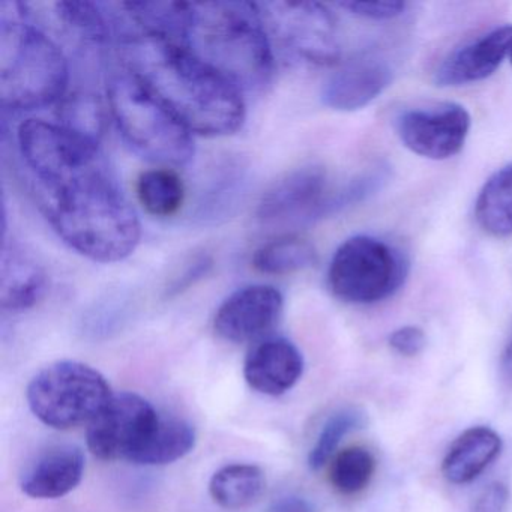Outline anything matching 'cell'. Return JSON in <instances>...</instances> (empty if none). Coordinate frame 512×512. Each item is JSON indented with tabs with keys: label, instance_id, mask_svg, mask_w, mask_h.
<instances>
[{
	"label": "cell",
	"instance_id": "obj_18",
	"mask_svg": "<svg viewBox=\"0 0 512 512\" xmlns=\"http://www.w3.org/2000/svg\"><path fill=\"white\" fill-rule=\"evenodd\" d=\"M85 455L77 446H53L41 454L22 475L23 493L34 499H59L82 482Z\"/></svg>",
	"mask_w": 512,
	"mask_h": 512
},
{
	"label": "cell",
	"instance_id": "obj_6",
	"mask_svg": "<svg viewBox=\"0 0 512 512\" xmlns=\"http://www.w3.org/2000/svg\"><path fill=\"white\" fill-rule=\"evenodd\" d=\"M112 397L106 377L77 361L49 365L28 386L32 413L58 430L91 424Z\"/></svg>",
	"mask_w": 512,
	"mask_h": 512
},
{
	"label": "cell",
	"instance_id": "obj_22",
	"mask_svg": "<svg viewBox=\"0 0 512 512\" xmlns=\"http://www.w3.org/2000/svg\"><path fill=\"white\" fill-rule=\"evenodd\" d=\"M197 434L190 422L160 416L154 431L142 446L133 463L163 466L190 454L196 446Z\"/></svg>",
	"mask_w": 512,
	"mask_h": 512
},
{
	"label": "cell",
	"instance_id": "obj_9",
	"mask_svg": "<svg viewBox=\"0 0 512 512\" xmlns=\"http://www.w3.org/2000/svg\"><path fill=\"white\" fill-rule=\"evenodd\" d=\"M257 10L269 37L299 61L317 67L340 62L337 20L317 2H259Z\"/></svg>",
	"mask_w": 512,
	"mask_h": 512
},
{
	"label": "cell",
	"instance_id": "obj_20",
	"mask_svg": "<svg viewBox=\"0 0 512 512\" xmlns=\"http://www.w3.org/2000/svg\"><path fill=\"white\" fill-rule=\"evenodd\" d=\"M125 16L137 32L182 44L190 31L193 4L188 2H127L121 4Z\"/></svg>",
	"mask_w": 512,
	"mask_h": 512
},
{
	"label": "cell",
	"instance_id": "obj_10",
	"mask_svg": "<svg viewBox=\"0 0 512 512\" xmlns=\"http://www.w3.org/2000/svg\"><path fill=\"white\" fill-rule=\"evenodd\" d=\"M155 407L131 392L113 395L100 415L89 424L88 448L100 460L133 463L157 425Z\"/></svg>",
	"mask_w": 512,
	"mask_h": 512
},
{
	"label": "cell",
	"instance_id": "obj_34",
	"mask_svg": "<svg viewBox=\"0 0 512 512\" xmlns=\"http://www.w3.org/2000/svg\"><path fill=\"white\" fill-rule=\"evenodd\" d=\"M268 512H316V509L304 497L290 494L275 500Z\"/></svg>",
	"mask_w": 512,
	"mask_h": 512
},
{
	"label": "cell",
	"instance_id": "obj_36",
	"mask_svg": "<svg viewBox=\"0 0 512 512\" xmlns=\"http://www.w3.org/2000/svg\"><path fill=\"white\" fill-rule=\"evenodd\" d=\"M511 62H512V53H511Z\"/></svg>",
	"mask_w": 512,
	"mask_h": 512
},
{
	"label": "cell",
	"instance_id": "obj_15",
	"mask_svg": "<svg viewBox=\"0 0 512 512\" xmlns=\"http://www.w3.org/2000/svg\"><path fill=\"white\" fill-rule=\"evenodd\" d=\"M512 53V26H502L443 59L434 73L437 86H461L490 77Z\"/></svg>",
	"mask_w": 512,
	"mask_h": 512
},
{
	"label": "cell",
	"instance_id": "obj_27",
	"mask_svg": "<svg viewBox=\"0 0 512 512\" xmlns=\"http://www.w3.org/2000/svg\"><path fill=\"white\" fill-rule=\"evenodd\" d=\"M107 110L100 95L76 91L58 104V124L100 145L106 131Z\"/></svg>",
	"mask_w": 512,
	"mask_h": 512
},
{
	"label": "cell",
	"instance_id": "obj_35",
	"mask_svg": "<svg viewBox=\"0 0 512 512\" xmlns=\"http://www.w3.org/2000/svg\"><path fill=\"white\" fill-rule=\"evenodd\" d=\"M500 371H502V377L512 385V334L509 338L508 344H506L505 350H503L502 361H500Z\"/></svg>",
	"mask_w": 512,
	"mask_h": 512
},
{
	"label": "cell",
	"instance_id": "obj_3",
	"mask_svg": "<svg viewBox=\"0 0 512 512\" xmlns=\"http://www.w3.org/2000/svg\"><path fill=\"white\" fill-rule=\"evenodd\" d=\"M185 47L229 79L242 94H260L274 83L275 56L256 4H193Z\"/></svg>",
	"mask_w": 512,
	"mask_h": 512
},
{
	"label": "cell",
	"instance_id": "obj_31",
	"mask_svg": "<svg viewBox=\"0 0 512 512\" xmlns=\"http://www.w3.org/2000/svg\"><path fill=\"white\" fill-rule=\"evenodd\" d=\"M425 344H427V338L418 326H403L392 332L389 337V346L392 350L407 358L419 355L424 350Z\"/></svg>",
	"mask_w": 512,
	"mask_h": 512
},
{
	"label": "cell",
	"instance_id": "obj_7",
	"mask_svg": "<svg viewBox=\"0 0 512 512\" xmlns=\"http://www.w3.org/2000/svg\"><path fill=\"white\" fill-rule=\"evenodd\" d=\"M17 146L40 193L56 190L107 166L98 143L58 122L26 119L17 128Z\"/></svg>",
	"mask_w": 512,
	"mask_h": 512
},
{
	"label": "cell",
	"instance_id": "obj_2",
	"mask_svg": "<svg viewBox=\"0 0 512 512\" xmlns=\"http://www.w3.org/2000/svg\"><path fill=\"white\" fill-rule=\"evenodd\" d=\"M43 209L59 238L98 263H115L136 251L142 226L109 167L41 193Z\"/></svg>",
	"mask_w": 512,
	"mask_h": 512
},
{
	"label": "cell",
	"instance_id": "obj_11",
	"mask_svg": "<svg viewBox=\"0 0 512 512\" xmlns=\"http://www.w3.org/2000/svg\"><path fill=\"white\" fill-rule=\"evenodd\" d=\"M335 191L317 164L299 167L275 181L257 206V218L271 226L304 224L332 214Z\"/></svg>",
	"mask_w": 512,
	"mask_h": 512
},
{
	"label": "cell",
	"instance_id": "obj_16",
	"mask_svg": "<svg viewBox=\"0 0 512 512\" xmlns=\"http://www.w3.org/2000/svg\"><path fill=\"white\" fill-rule=\"evenodd\" d=\"M302 373V353L286 338L260 341L245 359L244 376L250 388L271 397L290 391L301 379Z\"/></svg>",
	"mask_w": 512,
	"mask_h": 512
},
{
	"label": "cell",
	"instance_id": "obj_26",
	"mask_svg": "<svg viewBox=\"0 0 512 512\" xmlns=\"http://www.w3.org/2000/svg\"><path fill=\"white\" fill-rule=\"evenodd\" d=\"M137 199L152 217L169 218L178 214L185 203L184 181L172 167L146 170L137 179Z\"/></svg>",
	"mask_w": 512,
	"mask_h": 512
},
{
	"label": "cell",
	"instance_id": "obj_33",
	"mask_svg": "<svg viewBox=\"0 0 512 512\" xmlns=\"http://www.w3.org/2000/svg\"><path fill=\"white\" fill-rule=\"evenodd\" d=\"M212 268V259L209 256H197L188 263L187 268L184 269L181 275L178 278H175L173 281L172 289L170 292L173 293H181L182 290L188 289V287L193 286L197 281L202 280L206 274H208L209 269Z\"/></svg>",
	"mask_w": 512,
	"mask_h": 512
},
{
	"label": "cell",
	"instance_id": "obj_28",
	"mask_svg": "<svg viewBox=\"0 0 512 512\" xmlns=\"http://www.w3.org/2000/svg\"><path fill=\"white\" fill-rule=\"evenodd\" d=\"M376 472V460L364 446L341 449L329 464V482L343 494L353 496L368 487Z\"/></svg>",
	"mask_w": 512,
	"mask_h": 512
},
{
	"label": "cell",
	"instance_id": "obj_1",
	"mask_svg": "<svg viewBox=\"0 0 512 512\" xmlns=\"http://www.w3.org/2000/svg\"><path fill=\"white\" fill-rule=\"evenodd\" d=\"M122 64L188 130L205 137L238 133L247 118L244 94L182 44L125 31Z\"/></svg>",
	"mask_w": 512,
	"mask_h": 512
},
{
	"label": "cell",
	"instance_id": "obj_5",
	"mask_svg": "<svg viewBox=\"0 0 512 512\" xmlns=\"http://www.w3.org/2000/svg\"><path fill=\"white\" fill-rule=\"evenodd\" d=\"M107 103L119 133L140 157L161 167L190 163L193 133L127 68L110 76Z\"/></svg>",
	"mask_w": 512,
	"mask_h": 512
},
{
	"label": "cell",
	"instance_id": "obj_30",
	"mask_svg": "<svg viewBox=\"0 0 512 512\" xmlns=\"http://www.w3.org/2000/svg\"><path fill=\"white\" fill-rule=\"evenodd\" d=\"M338 7L349 11L353 16L368 20H392L406 11L404 2H343Z\"/></svg>",
	"mask_w": 512,
	"mask_h": 512
},
{
	"label": "cell",
	"instance_id": "obj_4",
	"mask_svg": "<svg viewBox=\"0 0 512 512\" xmlns=\"http://www.w3.org/2000/svg\"><path fill=\"white\" fill-rule=\"evenodd\" d=\"M17 8V4H16ZM70 68L61 47L19 10L0 20V100L7 112H34L67 95Z\"/></svg>",
	"mask_w": 512,
	"mask_h": 512
},
{
	"label": "cell",
	"instance_id": "obj_8",
	"mask_svg": "<svg viewBox=\"0 0 512 512\" xmlns=\"http://www.w3.org/2000/svg\"><path fill=\"white\" fill-rule=\"evenodd\" d=\"M406 262L397 250L358 235L338 247L328 269L332 295L347 304L368 305L391 296L403 283Z\"/></svg>",
	"mask_w": 512,
	"mask_h": 512
},
{
	"label": "cell",
	"instance_id": "obj_25",
	"mask_svg": "<svg viewBox=\"0 0 512 512\" xmlns=\"http://www.w3.org/2000/svg\"><path fill=\"white\" fill-rule=\"evenodd\" d=\"M317 263V251L311 242L296 235H283L257 248L253 268L263 275H290L305 271Z\"/></svg>",
	"mask_w": 512,
	"mask_h": 512
},
{
	"label": "cell",
	"instance_id": "obj_12",
	"mask_svg": "<svg viewBox=\"0 0 512 512\" xmlns=\"http://www.w3.org/2000/svg\"><path fill=\"white\" fill-rule=\"evenodd\" d=\"M401 143L413 154L448 160L463 149L470 131V115L455 103L406 110L395 121Z\"/></svg>",
	"mask_w": 512,
	"mask_h": 512
},
{
	"label": "cell",
	"instance_id": "obj_32",
	"mask_svg": "<svg viewBox=\"0 0 512 512\" xmlns=\"http://www.w3.org/2000/svg\"><path fill=\"white\" fill-rule=\"evenodd\" d=\"M509 490L503 482H491L473 502L470 512H506Z\"/></svg>",
	"mask_w": 512,
	"mask_h": 512
},
{
	"label": "cell",
	"instance_id": "obj_21",
	"mask_svg": "<svg viewBox=\"0 0 512 512\" xmlns=\"http://www.w3.org/2000/svg\"><path fill=\"white\" fill-rule=\"evenodd\" d=\"M52 8L56 22L86 44L103 46L119 29V17L113 14L115 11H110V5L61 0L52 4Z\"/></svg>",
	"mask_w": 512,
	"mask_h": 512
},
{
	"label": "cell",
	"instance_id": "obj_19",
	"mask_svg": "<svg viewBox=\"0 0 512 512\" xmlns=\"http://www.w3.org/2000/svg\"><path fill=\"white\" fill-rule=\"evenodd\" d=\"M502 439L490 427L467 428L449 446L442 461L446 481L455 485L475 481L499 457Z\"/></svg>",
	"mask_w": 512,
	"mask_h": 512
},
{
	"label": "cell",
	"instance_id": "obj_14",
	"mask_svg": "<svg viewBox=\"0 0 512 512\" xmlns=\"http://www.w3.org/2000/svg\"><path fill=\"white\" fill-rule=\"evenodd\" d=\"M394 70L382 56L359 55L343 62L323 83L322 103L338 112H355L373 103L391 85Z\"/></svg>",
	"mask_w": 512,
	"mask_h": 512
},
{
	"label": "cell",
	"instance_id": "obj_23",
	"mask_svg": "<svg viewBox=\"0 0 512 512\" xmlns=\"http://www.w3.org/2000/svg\"><path fill=\"white\" fill-rule=\"evenodd\" d=\"M265 473L254 464H230L215 472L209 493L224 509H242L253 505L265 491Z\"/></svg>",
	"mask_w": 512,
	"mask_h": 512
},
{
	"label": "cell",
	"instance_id": "obj_24",
	"mask_svg": "<svg viewBox=\"0 0 512 512\" xmlns=\"http://www.w3.org/2000/svg\"><path fill=\"white\" fill-rule=\"evenodd\" d=\"M476 221L488 235L512 236V164L497 170L476 200Z\"/></svg>",
	"mask_w": 512,
	"mask_h": 512
},
{
	"label": "cell",
	"instance_id": "obj_29",
	"mask_svg": "<svg viewBox=\"0 0 512 512\" xmlns=\"http://www.w3.org/2000/svg\"><path fill=\"white\" fill-rule=\"evenodd\" d=\"M362 425V413L355 409H341L331 416L323 425L316 443L308 455L311 469L319 470L329 463L337 454L338 446L347 434Z\"/></svg>",
	"mask_w": 512,
	"mask_h": 512
},
{
	"label": "cell",
	"instance_id": "obj_17",
	"mask_svg": "<svg viewBox=\"0 0 512 512\" xmlns=\"http://www.w3.org/2000/svg\"><path fill=\"white\" fill-rule=\"evenodd\" d=\"M47 272L19 242L4 238L0 259V304L2 310H31L47 292Z\"/></svg>",
	"mask_w": 512,
	"mask_h": 512
},
{
	"label": "cell",
	"instance_id": "obj_13",
	"mask_svg": "<svg viewBox=\"0 0 512 512\" xmlns=\"http://www.w3.org/2000/svg\"><path fill=\"white\" fill-rule=\"evenodd\" d=\"M280 290L251 284L229 296L215 313L214 329L230 343H248L268 334L283 316Z\"/></svg>",
	"mask_w": 512,
	"mask_h": 512
}]
</instances>
